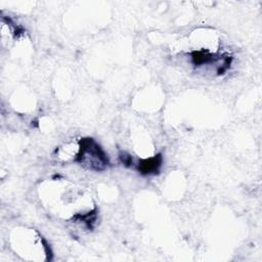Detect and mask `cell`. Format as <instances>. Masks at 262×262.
Instances as JSON below:
<instances>
[{
	"instance_id": "obj_1",
	"label": "cell",
	"mask_w": 262,
	"mask_h": 262,
	"mask_svg": "<svg viewBox=\"0 0 262 262\" xmlns=\"http://www.w3.org/2000/svg\"><path fill=\"white\" fill-rule=\"evenodd\" d=\"M79 158L80 162L83 165H87L90 169L102 170L107 165V159L103 151L90 139L83 141Z\"/></svg>"
}]
</instances>
